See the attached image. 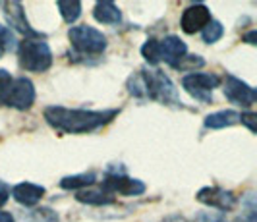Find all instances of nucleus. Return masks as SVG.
<instances>
[{"mask_svg": "<svg viewBox=\"0 0 257 222\" xmlns=\"http://www.w3.org/2000/svg\"><path fill=\"white\" fill-rule=\"evenodd\" d=\"M76 199L79 203H85V205H110L114 203V195H110L108 191H104L103 187H85V189H79L76 193Z\"/></svg>", "mask_w": 257, "mask_h": 222, "instance_id": "15", "label": "nucleus"}, {"mask_svg": "<svg viewBox=\"0 0 257 222\" xmlns=\"http://www.w3.org/2000/svg\"><path fill=\"white\" fill-rule=\"evenodd\" d=\"M220 222H224V220H220Z\"/></svg>", "mask_w": 257, "mask_h": 222, "instance_id": "30", "label": "nucleus"}, {"mask_svg": "<svg viewBox=\"0 0 257 222\" xmlns=\"http://www.w3.org/2000/svg\"><path fill=\"white\" fill-rule=\"evenodd\" d=\"M205 128L209 130H222V128H230L240 124V112L236 110H219V112H213L205 118Z\"/></svg>", "mask_w": 257, "mask_h": 222, "instance_id": "16", "label": "nucleus"}, {"mask_svg": "<svg viewBox=\"0 0 257 222\" xmlns=\"http://www.w3.org/2000/svg\"><path fill=\"white\" fill-rule=\"evenodd\" d=\"M93 18L99 22V24H104V26H114L122 20V12L120 8L116 6L114 2L110 0H101L95 4L93 8Z\"/></svg>", "mask_w": 257, "mask_h": 222, "instance_id": "14", "label": "nucleus"}, {"mask_svg": "<svg viewBox=\"0 0 257 222\" xmlns=\"http://www.w3.org/2000/svg\"><path fill=\"white\" fill-rule=\"evenodd\" d=\"M0 222H16L10 212H6V210H0Z\"/></svg>", "mask_w": 257, "mask_h": 222, "instance_id": "27", "label": "nucleus"}, {"mask_svg": "<svg viewBox=\"0 0 257 222\" xmlns=\"http://www.w3.org/2000/svg\"><path fill=\"white\" fill-rule=\"evenodd\" d=\"M163 222H190L186 216H182V214H170V216H167Z\"/></svg>", "mask_w": 257, "mask_h": 222, "instance_id": "26", "label": "nucleus"}, {"mask_svg": "<svg viewBox=\"0 0 257 222\" xmlns=\"http://www.w3.org/2000/svg\"><path fill=\"white\" fill-rule=\"evenodd\" d=\"M2 54H4V49H2V47H0V58H2Z\"/></svg>", "mask_w": 257, "mask_h": 222, "instance_id": "29", "label": "nucleus"}, {"mask_svg": "<svg viewBox=\"0 0 257 222\" xmlns=\"http://www.w3.org/2000/svg\"><path fill=\"white\" fill-rule=\"evenodd\" d=\"M104 191H108L110 195H126V197H138L145 193V183L142 180L130 178L126 174H110L104 178V182L101 183Z\"/></svg>", "mask_w": 257, "mask_h": 222, "instance_id": "7", "label": "nucleus"}, {"mask_svg": "<svg viewBox=\"0 0 257 222\" xmlns=\"http://www.w3.org/2000/svg\"><path fill=\"white\" fill-rule=\"evenodd\" d=\"M159 47H161V62H167L172 68H176L182 62V58L188 56L186 43L176 35H168L165 39H161Z\"/></svg>", "mask_w": 257, "mask_h": 222, "instance_id": "12", "label": "nucleus"}, {"mask_svg": "<svg viewBox=\"0 0 257 222\" xmlns=\"http://www.w3.org/2000/svg\"><path fill=\"white\" fill-rule=\"evenodd\" d=\"M18 60L27 72H47L52 66V51L47 41L24 39L18 45Z\"/></svg>", "mask_w": 257, "mask_h": 222, "instance_id": "3", "label": "nucleus"}, {"mask_svg": "<svg viewBox=\"0 0 257 222\" xmlns=\"http://www.w3.org/2000/svg\"><path fill=\"white\" fill-rule=\"evenodd\" d=\"M222 35H224V27H222V24L217 22V20H211L209 26L201 31V37H203V41H205L207 45H213V43L220 41Z\"/></svg>", "mask_w": 257, "mask_h": 222, "instance_id": "21", "label": "nucleus"}, {"mask_svg": "<svg viewBox=\"0 0 257 222\" xmlns=\"http://www.w3.org/2000/svg\"><path fill=\"white\" fill-rule=\"evenodd\" d=\"M35 103V85L29 78H16L12 81L10 93L4 106H12L16 110H29Z\"/></svg>", "mask_w": 257, "mask_h": 222, "instance_id": "6", "label": "nucleus"}, {"mask_svg": "<svg viewBox=\"0 0 257 222\" xmlns=\"http://www.w3.org/2000/svg\"><path fill=\"white\" fill-rule=\"evenodd\" d=\"M253 37H255V31H251V33H249V35L245 37V41H247L249 45H255V41H253Z\"/></svg>", "mask_w": 257, "mask_h": 222, "instance_id": "28", "label": "nucleus"}, {"mask_svg": "<svg viewBox=\"0 0 257 222\" xmlns=\"http://www.w3.org/2000/svg\"><path fill=\"white\" fill-rule=\"evenodd\" d=\"M8 199H10V185L0 180V209L6 205Z\"/></svg>", "mask_w": 257, "mask_h": 222, "instance_id": "25", "label": "nucleus"}, {"mask_svg": "<svg viewBox=\"0 0 257 222\" xmlns=\"http://www.w3.org/2000/svg\"><path fill=\"white\" fill-rule=\"evenodd\" d=\"M240 122L244 124V126H247V130L251 131V133H255V122H257V114L253 112V110H247V112H242L240 114Z\"/></svg>", "mask_w": 257, "mask_h": 222, "instance_id": "24", "label": "nucleus"}, {"mask_svg": "<svg viewBox=\"0 0 257 222\" xmlns=\"http://www.w3.org/2000/svg\"><path fill=\"white\" fill-rule=\"evenodd\" d=\"M56 8H58V12H60L66 24H74L81 16V2H77V0H74V2L72 0L70 2H56Z\"/></svg>", "mask_w": 257, "mask_h": 222, "instance_id": "18", "label": "nucleus"}, {"mask_svg": "<svg viewBox=\"0 0 257 222\" xmlns=\"http://www.w3.org/2000/svg\"><path fill=\"white\" fill-rule=\"evenodd\" d=\"M70 43L81 54H103L106 49V37L103 31L95 29L91 26H77L72 27L70 33Z\"/></svg>", "mask_w": 257, "mask_h": 222, "instance_id": "4", "label": "nucleus"}, {"mask_svg": "<svg viewBox=\"0 0 257 222\" xmlns=\"http://www.w3.org/2000/svg\"><path fill=\"white\" fill-rule=\"evenodd\" d=\"M4 10H6V22H8V29L12 31L16 29L18 33H22L26 39H41V33L35 31L33 27L29 26L26 18V10H24V4L22 2H6L4 4Z\"/></svg>", "mask_w": 257, "mask_h": 222, "instance_id": "10", "label": "nucleus"}, {"mask_svg": "<svg viewBox=\"0 0 257 222\" xmlns=\"http://www.w3.org/2000/svg\"><path fill=\"white\" fill-rule=\"evenodd\" d=\"M143 58L149 62V64H159L161 62V47H159V39H147L142 47Z\"/></svg>", "mask_w": 257, "mask_h": 222, "instance_id": "19", "label": "nucleus"}, {"mask_svg": "<svg viewBox=\"0 0 257 222\" xmlns=\"http://www.w3.org/2000/svg\"><path fill=\"white\" fill-rule=\"evenodd\" d=\"M211 20H213V18H211V10L207 8L205 4L197 2V4H192V6H188V8L184 10L182 20H180V27L184 33L193 35V33L203 31V29L209 26Z\"/></svg>", "mask_w": 257, "mask_h": 222, "instance_id": "11", "label": "nucleus"}, {"mask_svg": "<svg viewBox=\"0 0 257 222\" xmlns=\"http://www.w3.org/2000/svg\"><path fill=\"white\" fill-rule=\"evenodd\" d=\"M12 74L8 70H2L0 68V106L6 103V97L10 93V87H12Z\"/></svg>", "mask_w": 257, "mask_h": 222, "instance_id": "22", "label": "nucleus"}, {"mask_svg": "<svg viewBox=\"0 0 257 222\" xmlns=\"http://www.w3.org/2000/svg\"><path fill=\"white\" fill-rule=\"evenodd\" d=\"M224 97L230 101L232 105H238V106H244V108H249L253 106L255 103V89L251 85H247L245 81L238 79L236 76H226L224 78Z\"/></svg>", "mask_w": 257, "mask_h": 222, "instance_id": "8", "label": "nucleus"}, {"mask_svg": "<svg viewBox=\"0 0 257 222\" xmlns=\"http://www.w3.org/2000/svg\"><path fill=\"white\" fill-rule=\"evenodd\" d=\"M222 79L217 74L192 72L182 78V87L201 103H213V89H217Z\"/></svg>", "mask_w": 257, "mask_h": 222, "instance_id": "5", "label": "nucleus"}, {"mask_svg": "<svg viewBox=\"0 0 257 222\" xmlns=\"http://www.w3.org/2000/svg\"><path fill=\"white\" fill-rule=\"evenodd\" d=\"M120 114L118 108L106 110H87V108H68V106H49L45 108L47 124L64 133H91L110 124Z\"/></svg>", "mask_w": 257, "mask_h": 222, "instance_id": "1", "label": "nucleus"}, {"mask_svg": "<svg viewBox=\"0 0 257 222\" xmlns=\"http://www.w3.org/2000/svg\"><path fill=\"white\" fill-rule=\"evenodd\" d=\"M132 97L151 99L165 105H178L180 97L176 91V85L165 72L157 68H143L138 74H134L126 83Z\"/></svg>", "mask_w": 257, "mask_h": 222, "instance_id": "2", "label": "nucleus"}, {"mask_svg": "<svg viewBox=\"0 0 257 222\" xmlns=\"http://www.w3.org/2000/svg\"><path fill=\"white\" fill-rule=\"evenodd\" d=\"M12 197L24 207H35L45 195V187L33 182H20L10 189Z\"/></svg>", "mask_w": 257, "mask_h": 222, "instance_id": "13", "label": "nucleus"}, {"mask_svg": "<svg viewBox=\"0 0 257 222\" xmlns=\"http://www.w3.org/2000/svg\"><path fill=\"white\" fill-rule=\"evenodd\" d=\"M97 182V174L95 172H83V174H76V176H66L60 180V187L62 189H85V187H91Z\"/></svg>", "mask_w": 257, "mask_h": 222, "instance_id": "17", "label": "nucleus"}, {"mask_svg": "<svg viewBox=\"0 0 257 222\" xmlns=\"http://www.w3.org/2000/svg\"><path fill=\"white\" fill-rule=\"evenodd\" d=\"M195 199L199 203H203L207 207H213V209H219V210H232L236 207L238 199L236 195L224 189V187H217V185H207V187H201L197 191Z\"/></svg>", "mask_w": 257, "mask_h": 222, "instance_id": "9", "label": "nucleus"}, {"mask_svg": "<svg viewBox=\"0 0 257 222\" xmlns=\"http://www.w3.org/2000/svg\"><path fill=\"white\" fill-rule=\"evenodd\" d=\"M26 222H60L56 210L49 209V207H41V209H33L26 216Z\"/></svg>", "mask_w": 257, "mask_h": 222, "instance_id": "20", "label": "nucleus"}, {"mask_svg": "<svg viewBox=\"0 0 257 222\" xmlns=\"http://www.w3.org/2000/svg\"><path fill=\"white\" fill-rule=\"evenodd\" d=\"M0 47L4 49V53H6V51H12L14 47H16V37H14V33L4 26H0Z\"/></svg>", "mask_w": 257, "mask_h": 222, "instance_id": "23", "label": "nucleus"}]
</instances>
